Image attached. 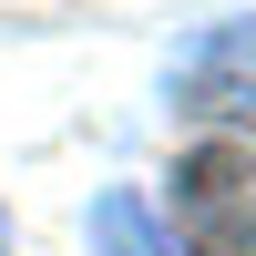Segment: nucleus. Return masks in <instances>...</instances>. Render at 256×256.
<instances>
[{"instance_id": "obj_1", "label": "nucleus", "mask_w": 256, "mask_h": 256, "mask_svg": "<svg viewBox=\"0 0 256 256\" xmlns=\"http://www.w3.org/2000/svg\"><path fill=\"white\" fill-rule=\"evenodd\" d=\"M174 246L256 256V144H195L174 164Z\"/></svg>"}, {"instance_id": "obj_2", "label": "nucleus", "mask_w": 256, "mask_h": 256, "mask_svg": "<svg viewBox=\"0 0 256 256\" xmlns=\"http://www.w3.org/2000/svg\"><path fill=\"white\" fill-rule=\"evenodd\" d=\"M256 102V20H226L184 52L174 72V113H246Z\"/></svg>"}, {"instance_id": "obj_3", "label": "nucleus", "mask_w": 256, "mask_h": 256, "mask_svg": "<svg viewBox=\"0 0 256 256\" xmlns=\"http://www.w3.org/2000/svg\"><path fill=\"white\" fill-rule=\"evenodd\" d=\"M92 256H174V236L154 226L144 195H102L92 205Z\"/></svg>"}, {"instance_id": "obj_4", "label": "nucleus", "mask_w": 256, "mask_h": 256, "mask_svg": "<svg viewBox=\"0 0 256 256\" xmlns=\"http://www.w3.org/2000/svg\"><path fill=\"white\" fill-rule=\"evenodd\" d=\"M0 256H10V216H0Z\"/></svg>"}]
</instances>
